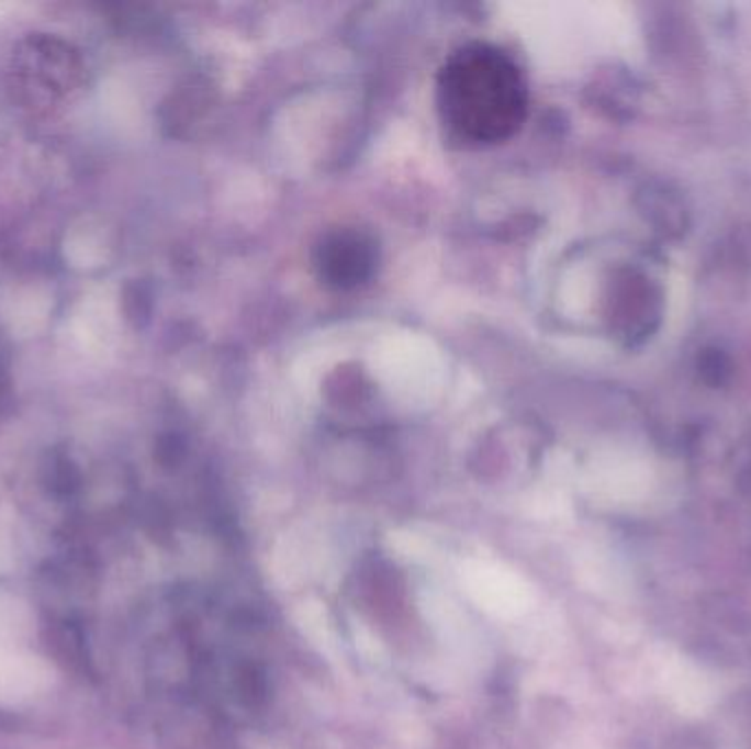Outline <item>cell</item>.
Returning a JSON list of instances; mask_svg holds the SVG:
<instances>
[{"mask_svg":"<svg viewBox=\"0 0 751 749\" xmlns=\"http://www.w3.org/2000/svg\"><path fill=\"white\" fill-rule=\"evenodd\" d=\"M437 105L448 130L461 141L501 143L525 121V77L498 46L470 42L444 62L437 75Z\"/></svg>","mask_w":751,"mask_h":749,"instance_id":"obj_1","label":"cell"},{"mask_svg":"<svg viewBox=\"0 0 751 749\" xmlns=\"http://www.w3.org/2000/svg\"><path fill=\"white\" fill-rule=\"evenodd\" d=\"M314 268L336 290L356 288L373 275L375 242L365 231L351 226L334 228L316 244Z\"/></svg>","mask_w":751,"mask_h":749,"instance_id":"obj_2","label":"cell"}]
</instances>
